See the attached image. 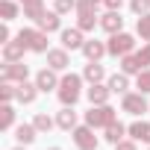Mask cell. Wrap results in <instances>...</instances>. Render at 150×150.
<instances>
[{"instance_id": "cell-1", "label": "cell", "mask_w": 150, "mask_h": 150, "mask_svg": "<svg viewBox=\"0 0 150 150\" xmlns=\"http://www.w3.org/2000/svg\"><path fill=\"white\" fill-rule=\"evenodd\" d=\"M56 97L62 106H74L83 97V74H65L59 88H56Z\"/></svg>"}, {"instance_id": "cell-2", "label": "cell", "mask_w": 150, "mask_h": 150, "mask_svg": "<svg viewBox=\"0 0 150 150\" xmlns=\"http://www.w3.org/2000/svg\"><path fill=\"white\" fill-rule=\"evenodd\" d=\"M115 121H118V109H112L109 103H103V106H91V109L86 112V124L94 127V129H106V127L115 124Z\"/></svg>"}, {"instance_id": "cell-3", "label": "cell", "mask_w": 150, "mask_h": 150, "mask_svg": "<svg viewBox=\"0 0 150 150\" xmlns=\"http://www.w3.org/2000/svg\"><path fill=\"white\" fill-rule=\"evenodd\" d=\"M106 50H109V56H115V59H121V56H127V53H135V38L129 35V33H112L109 35V41H106Z\"/></svg>"}, {"instance_id": "cell-4", "label": "cell", "mask_w": 150, "mask_h": 150, "mask_svg": "<svg viewBox=\"0 0 150 150\" xmlns=\"http://www.w3.org/2000/svg\"><path fill=\"white\" fill-rule=\"evenodd\" d=\"M47 35L50 33H44V30H33V27H24L21 33H18V38L27 44V50H33V53H47L50 47H47Z\"/></svg>"}, {"instance_id": "cell-5", "label": "cell", "mask_w": 150, "mask_h": 150, "mask_svg": "<svg viewBox=\"0 0 150 150\" xmlns=\"http://www.w3.org/2000/svg\"><path fill=\"white\" fill-rule=\"evenodd\" d=\"M71 138H74V144H77V150H97L100 147V138L94 135V127H88V124H77L71 129Z\"/></svg>"}, {"instance_id": "cell-6", "label": "cell", "mask_w": 150, "mask_h": 150, "mask_svg": "<svg viewBox=\"0 0 150 150\" xmlns=\"http://www.w3.org/2000/svg\"><path fill=\"white\" fill-rule=\"evenodd\" d=\"M147 109H150V106H147V97H144L141 91H127V94H121V112H127V115H132V118H141Z\"/></svg>"}, {"instance_id": "cell-7", "label": "cell", "mask_w": 150, "mask_h": 150, "mask_svg": "<svg viewBox=\"0 0 150 150\" xmlns=\"http://www.w3.org/2000/svg\"><path fill=\"white\" fill-rule=\"evenodd\" d=\"M0 80H9V83H27L30 80V68L21 62H3L0 65Z\"/></svg>"}, {"instance_id": "cell-8", "label": "cell", "mask_w": 150, "mask_h": 150, "mask_svg": "<svg viewBox=\"0 0 150 150\" xmlns=\"http://www.w3.org/2000/svg\"><path fill=\"white\" fill-rule=\"evenodd\" d=\"M59 83H62V77H59V71H53V68H41L38 74H35V86H38V91H56L59 88Z\"/></svg>"}, {"instance_id": "cell-9", "label": "cell", "mask_w": 150, "mask_h": 150, "mask_svg": "<svg viewBox=\"0 0 150 150\" xmlns=\"http://www.w3.org/2000/svg\"><path fill=\"white\" fill-rule=\"evenodd\" d=\"M59 38H62V47H65V50H83V44H86V35H83L80 27L59 30Z\"/></svg>"}, {"instance_id": "cell-10", "label": "cell", "mask_w": 150, "mask_h": 150, "mask_svg": "<svg viewBox=\"0 0 150 150\" xmlns=\"http://www.w3.org/2000/svg\"><path fill=\"white\" fill-rule=\"evenodd\" d=\"M68 65H71V56H68V50L65 47H50L47 50V68H53V71H68Z\"/></svg>"}, {"instance_id": "cell-11", "label": "cell", "mask_w": 150, "mask_h": 150, "mask_svg": "<svg viewBox=\"0 0 150 150\" xmlns=\"http://www.w3.org/2000/svg\"><path fill=\"white\" fill-rule=\"evenodd\" d=\"M86 97H88V103H91V106H103V103H109L112 88H109V86H103V83H91V86H88V91H86Z\"/></svg>"}, {"instance_id": "cell-12", "label": "cell", "mask_w": 150, "mask_h": 150, "mask_svg": "<svg viewBox=\"0 0 150 150\" xmlns=\"http://www.w3.org/2000/svg\"><path fill=\"white\" fill-rule=\"evenodd\" d=\"M100 30L109 33V35H112V33H121V30H124V18H121V12H118V9H109L106 15H100Z\"/></svg>"}, {"instance_id": "cell-13", "label": "cell", "mask_w": 150, "mask_h": 150, "mask_svg": "<svg viewBox=\"0 0 150 150\" xmlns=\"http://www.w3.org/2000/svg\"><path fill=\"white\" fill-rule=\"evenodd\" d=\"M24 53H27V44L15 35L12 41H6L3 44V62H21L24 59Z\"/></svg>"}, {"instance_id": "cell-14", "label": "cell", "mask_w": 150, "mask_h": 150, "mask_svg": "<svg viewBox=\"0 0 150 150\" xmlns=\"http://www.w3.org/2000/svg\"><path fill=\"white\" fill-rule=\"evenodd\" d=\"M35 97H38V86H35V80L30 83H18V88H15V100L18 103H24V106H30V103H35Z\"/></svg>"}, {"instance_id": "cell-15", "label": "cell", "mask_w": 150, "mask_h": 150, "mask_svg": "<svg viewBox=\"0 0 150 150\" xmlns=\"http://www.w3.org/2000/svg\"><path fill=\"white\" fill-rule=\"evenodd\" d=\"M106 53H109V50H106V41L91 38V41H86V44H83V56H86L88 62H100Z\"/></svg>"}, {"instance_id": "cell-16", "label": "cell", "mask_w": 150, "mask_h": 150, "mask_svg": "<svg viewBox=\"0 0 150 150\" xmlns=\"http://www.w3.org/2000/svg\"><path fill=\"white\" fill-rule=\"evenodd\" d=\"M127 135L129 138H135V141H144V144H150V121H132L129 127H127Z\"/></svg>"}, {"instance_id": "cell-17", "label": "cell", "mask_w": 150, "mask_h": 150, "mask_svg": "<svg viewBox=\"0 0 150 150\" xmlns=\"http://www.w3.org/2000/svg\"><path fill=\"white\" fill-rule=\"evenodd\" d=\"M56 127L65 129V132H71L74 127H77V112H74V106H62L56 112Z\"/></svg>"}, {"instance_id": "cell-18", "label": "cell", "mask_w": 150, "mask_h": 150, "mask_svg": "<svg viewBox=\"0 0 150 150\" xmlns=\"http://www.w3.org/2000/svg\"><path fill=\"white\" fill-rule=\"evenodd\" d=\"M83 80L91 86V83H103L106 80V68L100 65V62H88L86 68H83Z\"/></svg>"}, {"instance_id": "cell-19", "label": "cell", "mask_w": 150, "mask_h": 150, "mask_svg": "<svg viewBox=\"0 0 150 150\" xmlns=\"http://www.w3.org/2000/svg\"><path fill=\"white\" fill-rule=\"evenodd\" d=\"M21 6H24V18H30V21H41V15L47 12L44 9V0H21Z\"/></svg>"}, {"instance_id": "cell-20", "label": "cell", "mask_w": 150, "mask_h": 150, "mask_svg": "<svg viewBox=\"0 0 150 150\" xmlns=\"http://www.w3.org/2000/svg\"><path fill=\"white\" fill-rule=\"evenodd\" d=\"M121 71L127 74V77H138V74L144 71V65L138 62L135 53H127V56H121Z\"/></svg>"}, {"instance_id": "cell-21", "label": "cell", "mask_w": 150, "mask_h": 150, "mask_svg": "<svg viewBox=\"0 0 150 150\" xmlns=\"http://www.w3.org/2000/svg\"><path fill=\"white\" fill-rule=\"evenodd\" d=\"M38 135H41V132L35 129V124H21V127H15V138H18V144H33Z\"/></svg>"}, {"instance_id": "cell-22", "label": "cell", "mask_w": 150, "mask_h": 150, "mask_svg": "<svg viewBox=\"0 0 150 150\" xmlns=\"http://www.w3.org/2000/svg\"><path fill=\"white\" fill-rule=\"evenodd\" d=\"M62 15L53 9V12H44L41 15V21H38V30H44V33H56V30H62V21H59Z\"/></svg>"}, {"instance_id": "cell-23", "label": "cell", "mask_w": 150, "mask_h": 150, "mask_svg": "<svg viewBox=\"0 0 150 150\" xmlns=\"http://www.w3.org/2000/svg\"><path fill=\"white\" fill-rule=\"evenodd\" d=\"M77 27H80L83 33H91L94 27H100L97 12H77Z\"/></svg>"}, {"instance_id": "cell-24", "label": "cell", "mask_w": 150, "mask_h": 150, "mask_svg": "<svg viewBox=\"0 0 150 150\" xmlns=\"http://www.w3.org/2000/svg\"><path fill=\"white\" fill-rule=\"evenodd\" d=\"M124 135H127V127H124L121 121H115V124H109V127L103 129V138H106L109 144H118V141H124Z\"/></svg>"}, {"instance_id": "cell-25", "label": "cell", "mask_w": 150, "mask_h": 150, "mask_svg": "<svg viewBox=\"0 0 150 150\" xmlns=\"http://www.w3.org/2000/svg\"><path fill=\"white\" fill-rule=\"evenodd\" d=\"M106 86L112 88V94H127V88H129V77H127L124 71H121V74H112Z\"/></svg>"}, {"instance_id": "cell-26", "label": "cell", "mask_w": 150, "mask_h": 150, "mask_svg": "<svg viewBox=\"0 0 150 150\" xmlns=\"http://www.w3.org/2000/svg\"><path fill=\"white\" fill-rule=\"evenodd\" d=\"M21 9H24V6H21V3H15V0H0V18H3L6 24H9V21H15Z\"/></svg>"}, {"instance_id": "cell-27", "label": "cell", "mask_w": 150, "mask_h": 150, "mask_svg": "<svg viewBox=\"0 0 150 150\" xmlns=\"http://www.w3.org/2000/svg\"><path fill=\"white\" fill-rule=\"evenodd\" d=\"M15 127V106L12 103H3V106H0V129H12Z\"/></svg>"}, {"instance_id": "cell-28", "label": "cell", "mask_w": 150, "mask_h": 150, "mask_svg": "<svg viewBox=\"0 0 150 150\" xmlns=\"http://www.w3.org/2000/svg\"><path fill=\"white\" fill-rule=\"evenodd\" d=\"M33 124H35V129H38V132H50V129L56 127V121H53L47 112H38V115L33 118Z\"/></svg>"}, {"instance_id": "cell-29", "label": "cell", "mask_w": 150, "mask_h": 150, "mask_svg": "<svg viewBox=\"0 0 150 150\" xmlns=\"http://www.w3.org/2000/svg\"><path fill=\"white\" fill-rule=\"evenodd\" d=\"M135 33H138L141 41H150V12H147V15H138V21H135Z\"/></svg>"}, {"instance_id": "cell-30", "label": "cell", "mask_w": 150, "mask_h": 150, "mask_svg": "<svg viewBox=\"0 0 150 150\" xmlns=\"http://www.w3.org/2000/svg\"><path fill=\"white\" fill-rule=\"evenodd\" d=\"M15 88H18V83L0 80V100H3V103H12V100H15Z\"/></svg>"}, {"instance_id": "cell-31", "label": "cell", "mask_w": 150, "mask_h": 150, "mask_svg": "<svg viewBox=\"0 0 150 150\" xmlns=\"http://www.w3.org/2000/svg\"><path fill=\"white\" fill-rule=\"evenodd\" d=\"M135 88H138L141 94H150V68H144L138 77H135Z\"/></svg>"}, {"instance_id": "cell-32", "label": "cell", "mask_w": 150, "mask_h": 150, "mask_svg": "<svg viewBox=\"0 0 150 150\" xmlns=\"http://www.w3.org/2000/svg\"><path fill=\"white\" fill-rule=\"evenodd\" d=\"M53 9H56L59 15H71V12H77V0H56Z\"/></svg>"}, {"instance_id": "cell-33", "label": "cell", "mask_w": 150, "mask_h": 150, "mask_svg": "<svg viewBox=\"0 0 150 150\" xmlns=\"http://www.w3.org/2000/svg\"><path fill=\"white\" fill-rule=\"evenodd\" d=\"M129 9L135 15H147L150 12V0H129Z\"/></svg>"}, {"instance_id": "cell-34", "label": "cell", "mask_w": 150, "mask_h": 150, "mask_svg": "<svg viewBox=\"0 0 150 150\" xmlns=\"http://www.w3.org/2000/svg\"><path fill=\"white\" fill-rule=\"evenodd\" d=\"M135 56H138V62H141L144 68H150V41H144L141 50H135Z\"/></svg>"}, {"instance_id": "cell-35", "label": "cell", "mask_w": 150, "mask_h": 150, "mask_svg": "<svg viewBox=\"0 0 150 150\" xmlns=\"http://www.w3.org/2000/svg\"><path fill=\"white\" fill-rule=\"evenodd\" d=\"M115 150H138V141L135 138H124V141H118V144H112Z\"/></svg>"}, {"instance_id": "cell-36", "label": "cell", "mask_w": 150, "mask_h": 150, "mask_svg": "<svg viewBox=\"0 0 150 150\" xmlns=\"http://www.w3.org/2000/svg\"><path fill=\"white\" fill-rule=\"evenodd\" d=\"M6 41H12V33H9V27L3 21V27H0V44H6Z\"/></svg>"}, {"instance_id": "cell-37", "label": "cell", "mask_w": 150, "mask_h": 150, "mask_svg": "<svg viewBox=\"0 0 150 150\" xmlns=\"http://www.w3.org/2000/svg\"><path fill=\"white\" fill-rule=\"evenodd\" d=\"M103 6H106V9H118V12H121L124 0H103Z\"/></svg>"}, {"instance_id": "cell-38", "label": "cell", "mask_w": 150, "mask_h": 150, "mask_svg": "<svg viewBox=\"0 0 150 150\" xmlns=\"http://www.w3.org/2000/svg\"><path fill=\"white\" fill-rule=\"evenodd\" d=\"M12 150H27V144H18V147H12Z\"/></svg>"}, {"instance_id": "cell-39", "label": "cell", "mask_w": 150, "mask_h": 150, "mask_svg": "<svg viewBox=\"0 0 150 150\" xmlns=\"http://www.w3.org/2000/svg\"><path fill=\"white\" fill-rule=\"evenodd\" d=\"M47 150H62V147H47Z\"/></svg>"}, {"instance_id": "cell-40", "label": "cell", "mask_w": 150, "mask_h": 150, "mask_svg": "<svg viewBox=\"0 0 150 150\" xmlns=\"http://www.w3.org/2000/svg\"><path fill=\"white\" fill-rule=\"evenodd\" d=\"M147 150H150V144H147Z\"/></svg>"}]
</instances>
